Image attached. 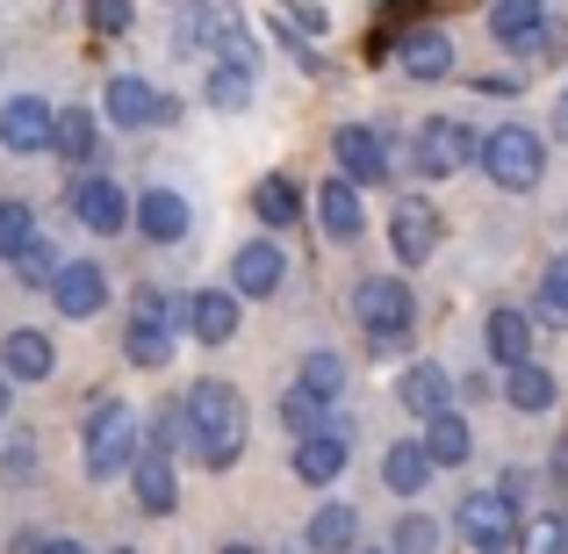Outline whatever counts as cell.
Returning <instances> with one entry per match:
<instances>
[{"mask_svg":"<svg viewBox=\"0 0 568 554\" xmlns=\"http://www.w3.org/2000/svg\"><path fill=\"white\" fill-rule=\"evenodd\" d=\"M181 411H187V446L209 461V469H231V461L245 454V396H237L231 382L202 374V382L181 396Z\"/></svg>","mask_w":568,"mask_h":554,"instance_id":"obj_1","label":"cell"},{"mask_svg":"<svg viewBox=\"0 0 568 554\" xmlns=\"http://www.w3.org/2000/svg\"><path fill=\"white\" fill-rule=\"evenodd\" d=\"M80 446H87V475H94V483L123 475L130 461H138V411H130L123 396H94V403H87Z\"/></svg>","mask_w":568,"mask_h":554,"instance_id":"obj_2","label":"cell"},{"mask_svg":"<svg viewBox=\"0 0 568 554\" xmlns=\"http://www.w3.org/2000/svg\"><path fill=\"white\" fill-rule=\"evenodd\" d=\"M475 159H483L489 181L511 188V194H532V188H540V173H547V152H540V138H532L526 123H497L483 144H475Z\"/></svg>","mask_w":568,"mask_h":554,"instance_id":"obj_3","label":"cell"},{"mask_svg":"<svg viewBox=\"0 0 568 554\" xmlns=\"http://www.w3.org/2000/svg\"><path fill=\"white\" fill-rule=\"evenodd\" d=\"M353 318H361V332L375 339V353L388 361V353H403V339H410L417 303H410V289H403V281L375 274V281H361V289H353Z\"/></svg>","mask_w":568,"mask_h":554,"instance_id":"obj_4","label":"cell"},{"mask_svg":"<svg viewBox=\"0 0 568 554\" xmlns=\"http://www.w3.org/2000/svg\"><path fill=\"white\" fill-rule=\"evenodd\" d=\"M454 526H460V541H475L483 554H504L518 541V497H504V490H475V497H460Z\"/></svg>","mask_w":568,"mask_h":554,"instance_id":"obj_5","label":"cell"},{"mask_svg":"<svg viewBox=\"0 0 568 554\" xmlns=\"http://www.w3.org/2000/svg\"><path fill=\"white\" fill-rule=\"evenodd\" d=\"M439 238H446V223H439V209H432L425 194H403V202L388 209V245H396L403 266H425L432 252H439Z\"/></svg>","mask_w":568,"mask_h":554,"instance_id":"obj_6","label":"cell"},{"mask_svg":"<svg viewBox=\"0 0 568 554\" xmlns=\"http://www.w3.org/2000/svg\"><path fill=\"white\" fill-rule=\"evenodd\" d=\"M468 159H475V130H468V123H446V115H439V123L417 130V173L446 181V173L468 167Z\"/></svg>","mask_w":568,"mask_h":554,"instance_id":"obj_7","label":"cell"},{"mask_svg":"<svg viewBox=\"0 0 568 554\" xmlns=\"http://www.w3.org/2000/svg\"><path fill=\"white\" fill-rule=\"evenodd\" d=\"M332 152H338V173H346L353 188H375V181H388V144H382L367 123H346V130L332 138Z\"/></svg>","mask_w":568,"mask_h":554,"instance_id":"obj_8","label":"cell"},{"mask_svg":"<svg viewBox=\"0 0 568 554\" xmlns=\"http://www.w3.org/2000/svg\"><path fill=\"white\" fill-rule=\"evenodd\" d=\"M51 303L65 310V318H94V310L109 303V274H101L94 260H65L51 274Z\"/></svg>","mask_w":568,"mask_h":554,"instance_id":"obj_9","label":"cell"},{"mask_svg":"<svg viewBox=\"0 0 568 554\" xmlns=\"http://www.w3.org/2000/svg\"><path fill=\"white\" fill-rule=\"evenodd\" d=\"M72 216H80L94 238H115V231L130 223V194L115 188V181H101V173H94V181H80V188H72Z\"/></svg>","mask_w":568,"mask_h":554,"instance_id":"obj_10","label":"cell"},{"mask_svg":"<svg viewBox=\"0 0 568 554\" xmlns=\"http://www.w3.org/2000/svg\"><path fill=\"white\" fill-rule=\"evenodd\" d=\"M281 281H288V260H281L274 238H252V245L231 260V295H274Z\"/></svg>","mask_w":568,"mask_h":554,"instance_id":"obj_11","label":"cell"},{"mask_svg":"<svg viewBox=\"0 0 568 554\" xmlns=\"http://www.w3.org/2000/svg\"><path fill=\"white\" fill-rule=\"evenodd\" d=\"M187 29H194V43H209V51H223V58H237V66H252L245 29H237L231 0H194V8H187Z\"/></svg>","mask_w":568,"mask_h":554,"instance_id":"obj_12","label":"cell"},{"mask_svg":"<svg viewBox=\"0 0 568 554\" xmlns=\"http://www.w3.org/2000/svg\"><path fill=\"white\" fill-rule=\"evenodd\" d=\"M396 66L410 72V80H446V72H454V37H446V29H403Z\"/></svg>","mask_w":568,"mask_h":554,"instance_id":"obj_13","label":"cell"},{"mask_svg":"<svg viewBox=\"0 0 568 554\" xmlns=\"http://www.w3.org/2000/svg\"><path fill=\"white\" fill-rule=\"evenodd\" d=\"M317 223H324V238H338V245H353V238L367 231V209H361V188L338 173V181H324L317 188Z\"/></svg>","mask_w":568,"mask_h":554,"instance_id":"obj_14","label":"cell"},{"mask_svg":"<svg viewBox=\"0 0 568 554\" xmlns=\"http://www.w3.org/2000/svg\"><path fill=\"white\" fill-rule=\"evenodd\" d=\"M295 475H303L310 490H332L338 475H346V432H303V446H295Z\"/></svg>","mask_w":568,"mask_h":554,"instance_id":"obj_15","label":"cell"},{"mask_svg":"<svg viewBox=\"0 0 568 554\" xmlns=\"http://www.w3.org/2000/svg\"><path fill=\"white\" fill-rule=\"evenodd\" d=\"M0 144H8V152H43V144H51V109H43V94H14L8 109H0Z\"/></svg>","mask_w":568,"mask_h":554,"instance_id":"obj_16","label":"cell"},{"mask_svg":"<svg viewBox=\"0 0 568 554\" xmlns=\"http://www.w3.org/2000/svg\"><path fill=\"white\" fill-rule=\"evenodd\" d=\"M237 303H245V295H231V289L187 295V332L202 339V346H223V339H237Z\"/></svg>","mask_w":568,"mask_h":554,"instance_id":"obj_17","label":"cell"},{"mask_svg":"<svg viewBox=\"0 0 568 554\" xmlns=\"http://www.w3.org/2000/svg\"><path fill=\"white\" fill-rule=\"evenodd\" d=\"M123 475L138 483V504H144V512H173V504H181V483H173V454H159V446H152V454H138Z\"/></svg>","mask_w":568,"mask_h":554,"instance_id":"obj_18","label":"cell"},{"mask_svg":"<svg viewBox=\"0 0 568 554\" xmlns=\"http://www.w3.org/2000/svg\"><path fill=\"white\" fill-rule=\"evenodd\" d=\"M51 367H58V346L43 332H8V346H0V374L8 382H43Z\"/></svg>","mask_w":568,"mask_h":554,"instance_id":"obj_19","label":"cell"},{"mask_svg":"<svg viewBox=\"0 0 568 554\" xmlns=\"http://www.w3.org/2000/svg\"><path fill=\"white\" fill-rule=\"evenodd\" d=\"M489 353H497V367H518V361H532V318L526 310H511V303H497L489 310Z\"/></svg>","mask_w":568,"mask_h":554,"instance_id":"obj_20","label":"cell"},{"mask_svg":"<svg viewBox=\"0 0 568 554\" xmlns=\"http://www.w3.org/2000/svg\"><path fill=\"white\" fill-rule=\"evenodd\" d=\"M138 216V231L144 238H159V245H173V238H187V202L173 188H144V202L130 209Z\"/></svg>","mask_w":568,"mask_h":554,"instance_id":"obj_21","label":"cell"},{"mask_svg":"<svg viewBox=\"0 0 568 554\" xmlns=\"http://www.w3.org/2000/svg\"><path fill=\"white\" fill-rule=\"evenodd\" d=\"M555 374L547 367H532V361H518V367H504V403L511 411H526V417H540V411H555Z\"/></svg>","mask_w":568,"mask_h":554,"instance_id":"obj_22","label":"cell"},{"mask_svg":"<svg viewBox=\"0 0 568 554\" xmlns=\"http://www.w3.org/2000/svg\"><path fill=\"white\" fill-rule=\"evenodd\" d=\"M417 446H425V454H432V469H460V461H468V417H460V411H432L425 417V440H417Z\"/></svg>","mask_w":568,"mask_h":554,"instance_id":"obj_23","label":"cell"},{"mask_svg":"<svg viewBox=\"0 0 568 554\" xmlns=\"http://www.w3.org/2000/svg\"><path fill=\"white\" fill-rule=\"evenodd\" d=\"M152 115H159V87H144L138 72H115V80H109V123L144 130Z\"/></svg>","mask_w":568,"mask_h":554,"instance_id":"obj_24","label":"cell"},{"mask_svg":"<svg viewBox=\"0 0 568 554\" xmlns=\"http://www.w3.org/2000/svg\"><path fill=\"white\" fill-rule=\"evenodd\" d=\"M94 144H101V123L87 109H51V152L58 159L87 167V159H94Z\"/></svg>","mask_w":568,"mask_h":554,"instance_id":"obj_25","label":"cell"},{"mask_svg":"<svg viewBox=\"0 0 568 554\" xmlns=\"http://www.w3.org/2000/svg\"><path fill=\"white\" fill-rule=\"evenodd\" d=\"M489 29H497V43L526 51V43L547 29V8H540V0H497V8H489Z\"/></svg>","mask_w":568,"mask_h":554,"instance_id":"obj_26","label":"cell"},{"mask_svg":"<svg viewBox=\"0 0 568 554\" xmlns=\"http://www.w3.org/2000/svg\"><path fill=\"white\" fill-rule=\"evenodd\" d=\"M396 396H403V411L432 417V411H446V396H454V382H446V367L417 361V367H410V374H403V382H396Z\"/></svg>","mask_w":568,"mask_h":554,"instance_id":"obj_27","label":"cell"},{"mask_svg":"<svg viewBox=\"0 0 568 554\" xmlns=\"http://www.w3.org/2000/svg\"><path fill=\"white\" fill-rule=\"evenodd\" d=\"M382 483L396 490V497H417V490L432 483V454L417 440H403V446H388V461H382Z\"/></svg>","mask_w":568,"mask_h":554,"instance_id":"obj_28","label":"cell"},{"mask_svg":"<svg viewBox=\"0 0 568 554\" xmlns=\"http://www.w3.org/2000/svg\"><path fill=\"white\" fill-rule=\"evenodd\" d=\"M252 216H260L266 231H288V223L303 216V194H295V181H281V173H274V181H260V188H252Z\"/></svg>","mask_w":568,"mask_h":554,"instance_id":"obj_29","label":"cell"},{"mask_svg":"<svg viewBox=\"0 0 568 554\" xmlns=\"http://www.w3.org/2000/svg\"><path fill=\"white\" fill-rule=\"evenodd\" d=\"M353 541H361V512H353V504H324V512L310 518V547L338 554V547H353Z\"/></svg>","mask_w":568,"mask_h":554,"instance_id":"obj_30","label":"cell"},{"mask_svg":"<svg viewBox=\"0 0 568 554\" xmlns=\"http://www.w3.org/2000/svg\"><path fill=\"white\" fill-rule=\"evenodd\" d=\"M123 353H130V367H166V361H173V332H159V324L130 318V332H123Z\"/></svg>","mask_w":568,"mask_h":554,"instance_id":"obj_31","label":"cell"},{"mask_svg":"<svg viewBox=\"0 0 568 554\" xmlns=\"http://www.w3.org/2000/svg\"><path fill=\"white\" fill-rule=\"evenodd\" d=\"M209 101H216V109H245L252 101V66L216 58V66H209Z\"/></svg>","mask_w":568,"mask_h":554,"instance_id":"obj_32","label":"cell"},{"mask_svg":"<svg viewBox=\"0 0 568 554\" xmlns=\"http://www.w3.org/2000/svg\"><path fill=\"white\" fill-rule=\"evenodd\" d=\"M518 554H568V526H561V512H547V518H518Z\"/></svg>","mask_w":568,"mask_h":554,"instance_id":"obj_33","label":"cell"},{"mask_svg":"<svg viewBox=\"0 0 568 554\" xmlns=\"http://www.w3.org/2000/svg\"><path fill=\"white\" fill-rule=\"evenodd\" d=\"M324 411H332V403L310 396V389H288V396H281V425H288V432H324V425H332Z\"/></svg>","mask_w":568,"mask_h":554,"instance_id":"obj_34","label":"cell"},{"mask_svg":"<svg viewBox=\"0 0 568 554\" xmlns=\"http://www.w3.org/2000/svg\"><path fill=\"white\" fill-rule=\"evenodd\" d=\"M295 389H310V396L332 403L338 389H346V361H338V353H310V361H303V382H295Z\"/></svg>","mask_w":568,"mask_h":554,"instance_id":"obj_35","label":"cell"},{"mask_svg":"<svg viewBox=\"0 0 568 554\" xmlns=\"http://www.w3.org/2000/svg\"><path fill=\"white\" fill-rule=\"evenodd\" d=\"M274 22L288 29V37H324V29H332V8H317V0H274Z\"/></svg>","mask_w":568,"mask_h":554,"instance_id":"obj_36","label":"cell"},{"mask_svg":"<svg viewBox=\"0 0 568 554\" xmlns=\"http://www.w3.org/2000/svg\"><path fill=\"white\" fill-rule=\"evenodd\" d=\"M0 483H8V490L37 483V440H29V432H14V440H8V454H0Z\"/></svg>","mask_w":568,"mask_h":554,"instance_id":"obj_37","label":"cell"},{"mask_svg":"<svg viewBox=\"0 0 568 554\" xmlns=\"http://www.w3.org/2000/svg\"><path fill=\"white\" fill-rule=\"evenodd\" d=\"M29 238H37V216H29V202H0V260H14Z\"/></svg>","mask_w":568,"mask_h":554,"instance_id":"obj_38","label":"cell"},{"mask_svg":"<svg viewBox=\"0 0 568 554\" xmlns=\"http://www.w3.org/2000/svg\"><path fill=\"white\" fill-rule=\"evenodd\" d=\"M540 318L547 324H568V252L540 274Z\"/></svg>","mask_w":568,"mask_h":554,"instance_id":"obj_39","label":"cell"},{"mask_svg":"<svg viewBox=\"0 0 568 554\" xmlns=\"http://www.w3.org/2000/svg\"><path fill=\"white\" fill-rule=\"evenodd\" d=\"M396 554H439V518H425V512L396 518Z\"/></svg>","mask_w":568,"mask_h":554,"instance_id":"obj_40","label":"cell"},{"mask_svg":"<svg viewBox=\"0 0 568 554\" xmlns=\"http://www.w3.org/2000/svg\"><path fill=\"white\" fill-rule=\"evenodd\" d=\"M14 274H22V281H51L58 274V252H51V238H43V231L14 252Z\"/></svg>","mask_w":568,"mask_h":554,"instance_id":"obj_41","label":"cell"},{"mask_svg":"<svg viewBox=\"0 0 568 554\" xmlns=\"http://www.w3.org/2000/svg\"><path fill=\"white\" fill-rule=\"evenodd\" d=\"M138 318H144V324H159V332H173V324L187 318V303H181V295H159V289H144V295H138Z\"/></svg>","mask_w":568,"mask_h":554,"instance_id":"obj_42","label":"cell"},{"mask_svg":"<svg viewBox=\"0 0 568 554\" xmlns=\"http://www.w3.org/2000/svg\"><path fill=\"white\" fill-rule=\"evenodd\" d=\"M152 446H159V454L187 446V411H181V403H159V417H152Z\"/></svg>","mask_w":568,"mask_h":554,"instance_id":"obj_43","label":"cell"},{"mask_svg":"<svg viewBox=\"0 0 568 554\" xmlns=\"http://www.w3.org/2000/svg\"><path fill=\"white\" fill-rule=\"evenodd\" d=\"M130 14H138L130 0H87V29H101V37H123Z\"/></svg>","mask_w":568,"mask_h":554,"instance_id":"obj_44","label":"cell"},{"mask_svg":"<svg viewBox=\"0 0 568 554\" xmlns=\"http://www.w3.org/2000/svg\"><path fill=\"white\" fill-rule=\"evenodd\" d=\"M37 554H87V547H72V541H51V547H37Z\"/></svg>","mask_w":568,"mask_h":554,"instance_id":"obj_45","label":"cell"},{"mask_svg":"<svg viewBox=\"0 0 568 554\" xmlns=\"http://www.w3.org/2000/svg\"><path fill=\"white\" fill-rule=\"evenodd\" d=\"M0 425H8V374H0Z\"/></svg>","mask_w":568,"mask_h":554,"instance_id":"obj_46","label":"cell"},{"mask_svg":"<svg viewBox=\"0 0 568 554\" xmlns=\"http://www.w3.org/2000/svg\"><path fill=\"white\" fill-rule=\"evenodd\" d=\"M555 123H561V138H568V101H561V109H555Z\"/></svg>","mask_w":568,"mask_h":554,"instance_id":"obj_47","label":"cell"},{"mask_svg":"<svg viewBox=\"0 0 568 554\" xmlns=\"http://www.w3.org/2000/svg\"><path fill=\"white\" fill-rule=\"evenodd\" d=\"M223 554H252V547H223Z\"/></svg>","mask_w":568,"mask_h":554,"instance_id":"obj_48","label":"cell"},{"mask_svg":"<svg viewBox=\"0 0 568 554\" xmlns=\"http://www.w3.org/2000/svg\"><path fill=\"white\" fill-rule=\"evenodd\" d=\"M123 554H130V547H123Z\"/></svg>","mask_w":568,"mask_h":554,"instance_id":"obj_49","label":"cell"}]
</instances>
